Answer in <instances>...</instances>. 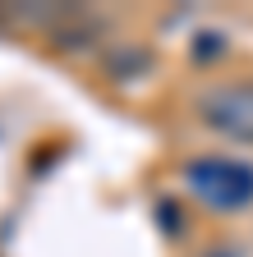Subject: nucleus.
<instances>
[{"label": "nucleus", "instance_id": "nucleus-1", "mask_svg": "<svg viewBox=\"0 0 253 257\" xmlns=\"http://www.w3.org/2000/svg\"><path fill=\"white\" fill-rule=\"evenodd\" d=\"M194 198L212 211H244L253 207V166L239 156H198L184 170Z\"/></svg>", "mask_w": 253, "mask_h": 257}, {"label": "nucleus", "instance_id": "nucleus-2", "mask_svg": "<svg viewBox=\"0 0 253 257\" xmlns=\"http://www.w3.org/2000/svg\"><path fill=\"white\" fill-rule=\"evenodd\" d=\"M198 115L207 128L235 143H253V83H221L198 96Z\"/></svg>", "mask_w": 253, "mask_h": 257}]
</instances>
